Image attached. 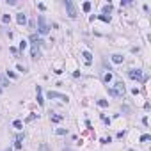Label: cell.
Wrapping results in <instances>:
<instances>
[{"label": "cell", "instance_id": "obj_18", "mask_svg": "<svg viewBox=\"0 0 151 151\" xmlns=\"http://www.w3.org/2000/svg\"><path fill=\"white\" fill-rule=\"evenodd\" d=\"M98 105L105 109V107H109V101H107V100H98Z\"/></svg>", "mask_w": 151, "mask_h": 151}, {"label": "cell", "instance_id": "obj_15", "mask_svg": "<svg viewBox=\"0 0 151 151\" xmlns=\"http://www.w3.org/2000/svg\"><path fill=\"white\" fill-rule=\"evenodd\" d=\"M110 80H112V73H109V71H107V73L103 75V82H105V84H109Z\"/></svg>", "mask_w": 151, "mask_h": 151}, {"label": "cell", "instance_id": "obj_2", "mask_svg": "<svg viewBox=\"0 0 151 151\" xmlns=\"http://www.w3.org/2000/svg\"><path fill=\"white\" fill-rule=\"evenodd\" d=\"M38 30L39 34H48V30H50V27H48V23H46V20H44V16L43 14H39L38 16Z\"/></svg>", "mask_w": 151, "mask_h": 151}, {"label": "cell", "instance_id": "obj_5", "mask_svg": "<svg viewBox=\"0 0 151 151\" xmlns=\"http://www.w3.org/2000/svg\"><path fill=\"white\" fill-rule=\"evenodd\" d=\"M48 98H50V100H52V98H59L61 101H66V103H68V100H69L66 94H61V92H55V91H50V92H48Z\"/></svg>", "mask_w": 151, "mask_h": 151}, {"label": "cell", "instance_id": "obj_7", "mask_svg": "<svg viewBox=\"0 0 151 151\" xmlns=\"http://www.w3.org/2000/svg\"><path fill=\"white\" fill-rule=\"evenodd\" d=\"M16 21H18L20 25H25V23H27V16H25L23 13H20V14H16Z\"/></svg>", "mask_w": 151, "mask_h": 151}, {"label": "cell", "instance_id": "obj_14", "mask_svg": "<svg viewBox=\"0 0 151 151\" xmlns=\"http://www.w3.org/2000/svg\"><path fill=\"white\" fill-rule=\"evenodd\" d=\"M50 119H52L53 123H59V121H62V115H59V114H53V115H50Z\"/></svg>", "mask_w": 151, "mask_h": 151}, {"label": "cell", "instance_id": "obj_23", "mask_svg": "<svg viewBox=\"0 0 151 151\" xmlns=\"http://www.w3.org/2000/svg\"><path fill=\"white\" fill-rule=\"evenodd\" d=\"M14 149H21V142H20V141L14 142Z\"/></svg>", "mask_w": 151, "mask_h": 151}, {"label": "cell", "instance_id": "obj_30", "mask_svg": "<svg viewBox=\"0 0 151 151\" xmlns=\"http://www.w3.org/2000/svg\"><path fill=\"white\" fill-rule=\"evenodd\" d=\"M64 151H71V149H69V148H66V149H64Z\"/></svg>", "mask_w": 151, "mask_h": 151}, {"label": "cell", "instance_id": "obj_4", "mask_svg": "<svg viewBox=\"0 0 151 151\" xmlns=\"http://www.w3.org/2000/svg\"><path fill=\"white\" fill-rule=\"evenodd\" d=\"M64 7H66V11H68V16H69V18H76V16H78L76 7L71 0H64Z\"/></svg>", "mask_w": 151, "mask_h": 151}, {"label": "cell", "instance_id": "obj_13", "mask_svg": "<svg viewBox=\"0 0 151 151\" xmlns=\"http://www.w3.org/2000/svg\"><path fill=\"white\" fill-rule=\"evenodd\" d=\"M96 18H100V20L105 21V23H110V16H107V14H100V16H96Z\"/></svg>", "mask_w": 151, "mask_h": 151}, {"label": "cell", "instance_id": "obj_17", "mask_svg": "<svg viewBox=\"0 0 151 151\" xmlns=\"http://www.w3.org/2000/svg\"><path fill=\"white\" fill-rule=\"evenodd\" d=\"M82 9H84V13H89V11H91V2H85V4L82 5Z\"/></svg>", "mask_w": 151, "mask_h": 151}, {"label": "cell", "instance_id": "obj_8", "mask_svg": "<svg viewBox=\"0 0 151 151\" xmlns=\"http://www.w3.org/2000/svg\"><path fill=\"white\" fill-rule=\"evenodd\" d=\"M36 92H38V103L39 105H44V100H43V91H41V87H36Z\"/></svg>", "mask_w": 151, "mask_h": 151}, {"label": "cell", "instance_id": "obj_21", "mask_svg": "<svg viewBox=\"0 0 151 151\" xmlns=\"http://www.w3.org/2000/svg\"><path fill=\"white\" fill-rule=\"evenodd\" d=\"M148 141H151V135H148V133L141 137V142H148Z\"/></svg>", "mask_w": 151, "mask_h": 151}, {"label": "cell", "instance_id": "obj_11", "mask_svg": "<svg viewBox=\"0 0 151 151\" xmlns=\"http://www.w3.org/2000/svg\"><path fill=\"white\" fill-rule=\"evenodd\" d=\"M110 13H112V5H110V4H105V5H103V14L110 16Z\"/></svg>", "mask_w": 151, "mask_h": 151}, {"label": "cell", "instance_id": "obj_22", "mask_svg": "<svg viewBox=\"0 0 151 151\" xmlns=\"http://www.w3.org/2000/svg\"><path fill=\"white\" fill-rule=\"evenodd\" d=\"M2 21H4V23H9V21H11V16H9V14H4V16H2Z\"/></svg>", "mask_w": 151, "mask_h": 151}, {"label": "cell", "instance_id": "obj_1", "mask_svg": "<svg viewBox=\"0 0 151 151\" xmlns=\"http://www.w3.org/2000/svg\"><path fill=\"white\" fill-rule=\"evenodd\" d=\"M124 92H126V89H124V84H123L121 80H117V82L114 84L112 89H109V94H110V96H115V98H123Z\"/></svg>", "mask_w": 151, "mask_h": 151}, {"label": "cell", "instance_id": "obj_3", "mask_svg": "<svg viewBox=\"0 0 151 151\" xmlns=\"http://www.w3.org/2000/svg\"><path fill=\"white\" fill-rule=\"evenodd\" d=\"M43 41L39 39L38 43H32V50H30V59L32 61H39L41 59V50H39V44H41Z\"/></svg>", "mask_w": 151, "mask_h": 151}, {"label": "cell", "instance_id": "obj_19", "mask_svg": "<svg viewBox=\"0 0 151 151\" xmlns=\"http://www.w3.org/2000/svg\"><path fill=\"white\" fill-rule=\"evenodd\" d=\"M39 151H52V149H50V146H48V144H44V142H43V144L39 146Z\"/></svg>", "mask_w": 151, "mask_h": 151}, {"label": "cell", "instance_id": "obj_31", "mask_svg": "<svg viewBox=\"0 0 151 151\" xmlns=\"http://www.w3.org/2000/svg\"><path fill=\"white\" fill-rule=\"evenodd\" d=\"M128 151H133V149H128Z\"/></svg>", "mask_w": 151, "mask_h": 151}, {"label": "cell", "instance_id": "obj_20", "mask_svg": "<svg viewBox=\"0 0 151 151\" xmlns=\"http://www.w3.org/2000/svg\"><path fill=\"white\" fill-rule=\"evenodd\" d=\"M13 126H14L16 130H21V126H23V124H21V121H14V123H13Z\"/></svg>", "mask_w": 151, "mask_h": 151}, {"label": "cell", "instance_id": "obj_16", "mask_svg": "<svg viewBox=\"0 0 151 151\" xmlns=\"http://www.w3.org/2000/svg\"><path fill=\"white\" fill-rule=\"evenodd\" d=\"M39 115L38 114H30V115H29V117H27V119H25V121H27V123H32V121H36V119H38Z\"/></svg>", "mask_w": 151, "mask_h": 151}, {"label": "cell", "instance_id": "obj_9", "mask_svg": "<svg viewBox=\"0 0 151 151\" xmlns=\"http://www.w3.org/2000/svg\"><path fill=\"white\" fill-rule=\"evenodd\" d=\"M123 61H124V59H123L121 53H114V55H112V62H114V64H121Z\"/></svg>", "mask_w": 151, "mask_h": 151}, {"label": "cell", "instance_id": "obj_12", "mask_svg": "<svg viewBox=\"0 0 151 151\" xmlns=\"http://www.w3.org/2000/svg\"><path fill=\"white\" fill-rule=\"evenodd\" d=\"M0 85H2V87H7V85H9V80L4 75H0Z\"/></svg>", "mask_w": 151, "mask_h": 151}, {"label": "cell", "instance_id": "obj_25", "mask_svg": "<svg viewBox=\"0 0 151 151\" xmlns=\"http://www.w3.org/2000/svg\"><path fill=\"white\" fill-rule=\"evenodd\" d=\"M57 133H59V135H66V130H64V128H59Z\"/></svg>", "mask_w": 151, "mask_h": 151}, {"label": "cell", "instance_id": "obj_29", "mask_svg": "<svg viewBox=\"0 0 151 151\" xmlns=\"http://www.w3.org/2000/svg\"><path fill=\"white\" fill-rule=\"evenodd\" d=\"M4 151H13V149H11V148H7V149H4Z\"/></svg>", "mask_w": 151, "mask_h": 151}, {"label": "cell", "instance_id": "obj_6", "mask_svg": "<svg viewBox=\"0 0 151 151\" xmlns=\"http://www.w3.org/2000/svg\"><path fill=\"white\" fill-rule=\"evenodd\" d=\"M128 76L132 80H142V71L141 69H130L128 71Z\"/></svg>", "mask_w": 151, "mask_h": 151}, {"label": "cell", "instance_id": "obj_10", "mask_svg": "<svg viewBox=\"0 0 151 151\" xmlns=\"http://www.w3.org/2000/svg\"><path fill=\"white\" fill-rule=\"evenodd\" d=\"M82 57H84L85 64H91V62H92V55H91V52H84V53H82Z\"/></svg>", "mask_w": 151, "mask_h": 151}, {"label": "cell", "instance_id": "obj_26", "mask_svg": "<svg viewBox=\"0 0 151 151\" xmlns=\"http://www.w3.org/2000/svg\"><path fill=\"white\" fill-rule=\"evenodd\" d=\"M109 142H110V137H109V139H107V137L101 139V144H109Z\"/></svg>", "mask_w": 151, "mask_h": 151}, {"label": "cell", "instance_id": "obj_27", "mask_svg": "<svg viewBox=\"0 0 151 151\" xmlns=\"http://www.w3.org/2000/svg\"><path fill=\"white\" fill-rule=\"evenodd\" d=\"M23 139H25V135H23V133H20V135H18V137H16V141H20V142H21V141H23Z\"/></svg>", "mask_w": 151, "mask_h": 151}, {"label": "cell", "instance_id": "obj_28", "mask_svg": "<svg viewBox=\"0 0 151 151\" xmlns=\"http://www.w3.org/2000/svg\"><path fill=\"white\" fill-rule=\"evenodd\" d=\"M7 76H11V78H16V73H13V71H7Z\"/></svg>", "mask_w": 151, "mask_h": 151}, {"label": "cell", "instance_id": "obj_24", "mask_svg": "<svg viewBox=\"0 0 151 151\" xmlns=\"http://www.w3.org/2000/svg\"><path fill=\"white\" fill-rule=\"evenodd\" d=\"M25 46H27V41H21V43H20V50L23 52V48H25Z\"/></svg>", "mask_w": 151, "mask_h": 151}]
</instances>
